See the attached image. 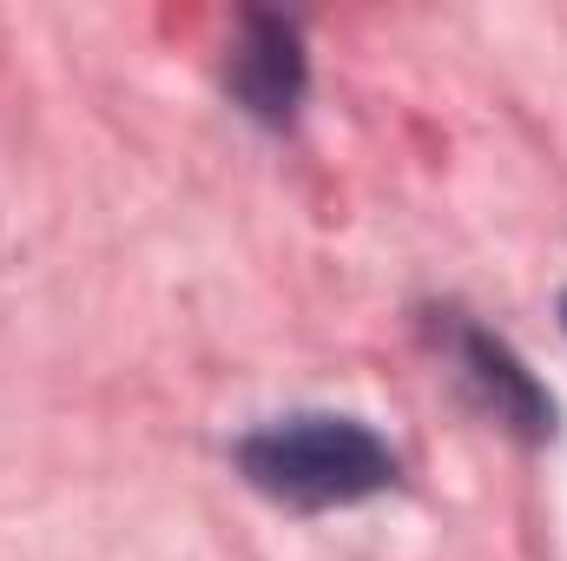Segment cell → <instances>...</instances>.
<instances>
[{"label":"cell","instance_id":"1","mask_svg":"<svg viewBox=\"0 0 567 561\" xmlns=\"http://www.w3.org/2000/svg\"><path fill=\"white\" fill-rule=\"evenodd\" d=\"M238 469L258 496L284 509H343L396 489V449L357 417H278L238 436Z\"/></svg>","mask_w":567,"mask_h":561},{"label":"cell","instance_id":"2","mask_svg":"<svg viewBox=\"0 0 567 561\" xmlns=\"http://www.w3.org/2000/svg\"><path fill=\"white\" fill-rule=\"evenodd\" d=\"M442 344H449L455 377L475 390V404L502 422V429H515V436H528V442L555 436V404H548V390L522 370V357H515L502 337L475 330L468 317H449V324H442Z\"/></svg>","mask_w":567,"mask_h":561},{"label":"cell","instance_id":"3","mask_svg":"<svg viewBox=\"0 0 567 561\" xmlns=\"http://www.w3.org/2000/svg\"><path fill=\"white\" fill-rule=\"evenodd\" d=\"M303 40H297V27L278 20V13H245L238 20V40H231V60H225V86H231V100L251 113V120H265V126H284L290 113H297V100H303Z\"/></svg>","mask_w":567,"mask_h":561},{"label":"cell","instance_id":"4","mask_svg":"<svg viewBox=\"0 0 567 561\" xmlns=\"http://www.w3.org/2000/svg\"><path fill=\"white\" fill-rule=\"evenodd\" d=\"M561 317H567V297H561Z\"/></svg>","mask_w":567,"mask_h":561}]
</instances>
